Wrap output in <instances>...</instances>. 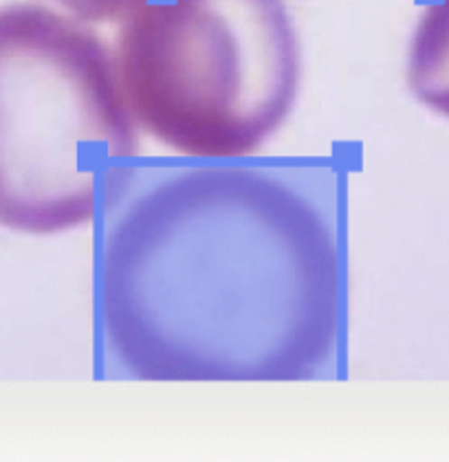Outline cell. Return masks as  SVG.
Instances as JSON below:
<instances>
[{
	"label": "cell",
	"mask_w": 449,
	"mask_h": 462,
	"mask_svg": "<svg viewBox=\"0 0 449 462\" xmlns=\"http://www.w3.org/2000/svg\"><path fill=\"white\" fill-rule=\"evenodd\" d=\"M332 170L302 159H141L98 220L102 365L148 383H300L335 365L346 254Z\"/></svg>",
	"instance_id": "obj_1"
},
{
	"label": "cell",
	"mask_w": 449,
	"mask_h": 462,
	"mask_svg": "<svg viewBox=\"0 0 449 462\" xmlns=\"http://www.w3.org/2000/svg\"><path fill=\"white\" fill-rule=\"evenodd\" d=\"M137 128L95 29L38 0L0 5V227L98 223L133 180Z\"/></svg>",
	"instance_id": "obj_2"
},
{
	"label": "cell",
	"mask_w": 449,
	"mask_h": 462,
	"mask_svg": "<svg viewBox=\"0 0 449 462\" xmlns=\"http://www.w3.org/2000/svg\"><path fill=\"white\" fill-rule=\"evenodd\" d=\"M113 53L135 122L188 159L256 157L302 87L285 0H145Z\"/></svg>",
	"instance_id": "obj_3"
},
{
	"label": "cell",
	"mask_w": 449,
	"mask_h": 462,
	"mask_svg": "<svg viewBox=\"0 0 449 462\" xmlns=\"http://www.w3.org/2000/svg\"><path fill=\"white\" fill-rule=\"evenodd\" d=\"M406 82L418 104L449 119V0H432L418 16L407 47Z\"/></svg>",
	"instance_id": "obj_4"
},
{
	"label": "cell",
	"mask_w": 449,
	"mask_h": 462,
	"mask_svg": "<svg viewBox=\"0 0 449 462\" xmlns=\"http://www.w3.org/2000/svg\"><path fill=\"white\" fill-rule=\"evenodd\" d=\"M53 3L84 23H115L124 20L145 0H53Z\"/></svg>",
	"instance_id": "obj_5"
}]
</instances>
